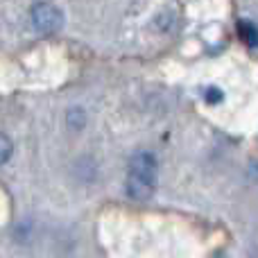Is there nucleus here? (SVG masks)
<instances>
[{
  "label": "nucleus",
  "instance_id": "f03ea898",
  "mask_svg": "<svg viewBox=\"0 0 258 258\" xmlns=\"http://www.w3.org/2000/svg\"><path fill=\"white\" fill-rule=\"evenodd\" d=\"M30 16H32L34 27L39 32H43V34H52V32H57L59 27H61V23H63V14L50 3L34 5Z\"/></svg>",
  "mask_w": 258,
  "mask_h": 258
},
{
  "label": "nucleus",
  "instance_id": "20e7f679",
  "mask_svg": "<svg viewBox=\"0 0 258 258\" xmlns=\"http://www.w3.org/2000/svg\"><path fill=\"white\" fill-rule=\"evenodd\" d=\"M12 152H14V145L12 141H9L5 134H0V165L7 163L9 159H12Z\"/></svg>",
  "mask_w": 258,
  "mask_h": 258
},
{
  "label": "nucleus",
  "instance_id": "f257e3e1",
  "mask_svg": "<svg viewBox=\"0 0 258 258\" xmlns=\"http://www.w3.org/2000/svg\"><path fill=\"white\" fill-rule=\"evenodd\" d=\"M156 186V159L150 152H138L129 161L127 192L132 200H150Z\"/></svg>",
  "mask_w": 258,
  "mask_h": 258
},
{
  "label": "nucleus",
  "instance_id": "7ed1b4c3",
  "mask_svg": "<svg viewBox=\"0 0 258 258\" xmlns=\"http://www.w3.org/2000/svg\"><path fill=\"white\" fill-rule=\"evenodd\" d=\"M238 32H240V39L245 41L247 45H254V48H258V27L254 25V23H238Z\"/></svg>",
  "mask_w": 258,
  "mask_h": 258
}]
</instances>
